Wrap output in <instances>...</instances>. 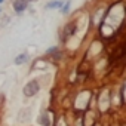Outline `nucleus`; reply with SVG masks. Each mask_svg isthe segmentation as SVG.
Instances as JSON below:
<instances>
[{
  "mask_svg": "<svg viewBox=\"0 0 126 126\" xmlns=\"http://www.w3.org/2000/svg\"><path fill=\"white\" fill-rule=\"evenodd\" d=\"M39 122L42 123V126H49L50 125V119H49V114H42L39 117Z\"/></svg>",
  "mask_w": 126,
  "mask_h": 126,
  "instance_id": "obj_4",
  "label": "nucleus"
},
{
  "mask_svg": "<svg viewBox=\"0 0 126 126\" xmlns=\"http://www.w3.org/2000/svg\"><path fill=\"white\" fill-rule=\"evenodd\" d=\"M25 8H27V0H15V2H14V9L18 14L25 11Z\"/></svg>",
  "mask_w": 126,
  "mask_h": 126,
  "instance_id": "obj_3",
  "label": "nucleus"
},
{
  "mask_svg": "<svg viewBox=\"0 0 126 126\" xmlns=\"http://www.w3.org/2000/svg\"><path fill=\"white\" fill-rule=\"evenodd\" d=\"M0 3H3V0H0Z\"/></svg>",
  "mask_w": 126,
  "mask_h": 126,
  "instance_id": "obj_8",
  "label": "nucleus"
},
{
  "mask_svg": "<svg viewBox=\"0 0 126 126\" xmlns=\"http://www.w3.org/2000/svg\"><path fill=\"white\" fill-rule=\"evenodd\" d=\"M64 8H62V14H67L68 12V9H70V2H67L65 5H62Z\"/></svg>",
  "mask_w": 126,
  "mask_h": 126,
  "instance_id": "obj_7",
  "label": "nucleus"
},
{
  "mask_svg": "<svg viewBox=\"0 0 126 126\" xmlns=\"http://www.w3.org/2000/svg\"><path fill=\"white\" fill-rule=\"evenodd\" d=\"M31 2H34V0H31Z\"/></svg>",
  "mask_w": 126,
  "mask_h": 126,
  "instance_id": "obj_9",
  "label": "nucleus"
},
{
  "mask_svg": "<svg viewBox=\"0 0 126 126\" xmlns=\"http://www.w3.org/2000/svg\"><path fill=\"white\" fill-rule=\"evenodd\" d=\"M30 119H31V110H30V108H22V110L18 113V117H16V120H18L19 123L28 122Z\"/></svg>",
  "mask_w": 126,
  "mask_h": 126,
  "instance_id": "obj_2",
  "label": "nucleus"
},
{
  "mask_svg": "<svg viewBox=\"0 0 126 126\" xmlns=\"http://www.w3.org/2000/svg\"><path fill=\"white\" fill-rule=\"evenodd\" d=\"M47 9H56V8H62V2H59V0H53V2H49L46 5Z\"/></svg>",
  "mask_w": 126,
  "mask_h": 126,
  "instance_id": "obj_5",
  "label": "nucleus"
},
{
  "mask_svg": "<svg viewBox=\"0 0 126 126\" xmlns=\"http://www.w3.org/2000/svg\"><path fill=\"white\" fill-rule=\"evenodd\" d=\"M39 89H40V86H39V83L36 82V80H31V82H28L25 86H24V95L25 96H34L37 92H39Z\"/></svg>",
  "mask_w": 126,
  "mask_h": 126,
  "instance_id": "obj_1",
  "label": "nucleus"
},
{
  "mask_svg": "<svg viewBox=\"0 0 126 126\" xmlns=\"http://www.w3.org/2000/svg\"><path fill=\"white\" fill-rule=\"evenodd\" d=\"M27 59H28V56H27L25 53H21V55H18V56L15 58V61H14V62H15L16 65H19V64H24Z\"/></svg>",
  "mask_w": 126,
  "mask_h": 126,
  "instance_id": "obj_6",
  "label": "nucleus"
}]
</instances>
